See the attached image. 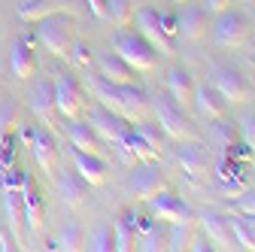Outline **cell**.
I'll list each match as a JSON object with an SVG mask.
<instances>
[{
	"label": "cell",
	"mask_w": 255,
	"mask_h": 252,
	"mask_svg": "<svg viewBox=\"0 0 255 252\" xmlns=\"http://www.w3.org/2000/svg\"><path fill=\"white\" fill-rule=\"evenodd\" d=\"M94 91H98V101L104 107H110L113 113L125 116L128 122L143 119L146 110H149V94L143 88H137L134 82H107V79L98 76Z\"/></svg>",
	"instance_id": "6da1fadb"
},
{
	"label": "cell",
	"mask_w": 255,
	"mask_h": 252,
	"mask_svg": "<svg viewBox=\"0 0 255 252\" xmlns=\"http://www.w3.org/2000/svg\"><path fill=\"white\" fill-rule=\"evenodd\" d=\"M110 43H113V52L119 58H125L134 70H155L158 49L140 34V30H116Z\"/></svg>",
	"instance_id": "7a4b0ae2"
},
{
	"label": "cell",
	"mask_w": 255,
	"mask_h": 252,
	"mask_svg": "<svg viewBox=\"0 0 255 252\" xmlns=\"http://www.w3.org/2000/svg\"><path fill=\"white\" fill-rule=\"evenodd\" d=\"M37 24V37L40 43L55 55V58H67L70 55V46H73V18L70 15H61V12H52Z\"/></svg>",
	"instance_id": "3957f363"
},
{
	"label": "cell",
	"mask_w": 255,
	"mask_h": 252,
	"mask_svg": "<svg viewBox=\"0 0 255 252\" xmlns=\"http://www.w3.org/2000/svg\"><path fill=\"white\" fill-rule=\"evenodd\" d=\"M155 116H158L161 131L167 134V140H185V137H191V128H188V110H185L182 104H176L170 94L158 98Z\"/></svg>",
	"instance_id": "277c9868"
},
{
	"label": "cell",
	"mask_w": 255,
	"mask_h": 252,
	"mask_svg": "<svg viewBox=\"0 0 255 252\" xmlns=\"http://www.w3.org/2000/svg\"><path fill=\"white\" fill-rule=\"evenodd\" d=\"M164 185H167V179H164L161 170L155 167V161H143V167H137L131 176H128L125 192L131 198H137V201H149L158 192H164Z\"/></svg>",
	"instance_id": "5b68a950"
},
{
	"label": "cell",
	"mask_w": 255,
	"mask_h": 252,
	"mask_svg": "<svg viewBox=\"0 0 255 252\" xmlns=\"http://www.w3.org/2000/svg\"><path fill=\"white\" fill-rule=\"evenodd\" d=\"M52 91H55L58 116H64V119H79V113H82V88H79V82L70 73H55Z\"/></svg>",
	"instance_id": "8992f818"
},
{
	"label": "cell",
	"mask_w": 255,
	"mask_h": 252,
	"mask_svg": "<svg viewBox=\"0 0 255 252\" xmlns=\"http://www.w3.org/2000/svg\"><path fill=\"white\" fill-rule=\"evenodd\" d=\"M21 140L30 146L34 152V161L40 164L43 173H55V161H58V143L52 137L49 128H24L21 131Z\"/></svg>",
	"instance_id": "52a82bcc"
},
{
	"label": "cell",
	"mask_w": 255,
	"mask_h": 252,
	"mask_svg": "<svg viewBox=\"0 0 255 252\" xmlns=\"http://www.w3.org/2000/svg\"><path fill=\"white\" fill-rule=\"evenodd\" d=\"M21 207H24V231L30 240H37L43 225H46V210H43V198H40V188L34 182V176L27 173L24 185H21Z\"/></svg>",
	"instance_id": "ba28073f"
},
{
	"label": "cell",
	"mask_w": 255,
	"mask_h": 252,
	"mask_svg": "<svg viewBox=\"0 0 255 252\" xmlns=\"http://www.w3.org/2000/svg\"><path fill=\"white\" fill-rule=\"evenodd\" d=\"M146 204H149V213L158 219V222H167V225L195 222V210H191L185 201H179L176 195H170V192H158V195L149 198Z\"/></svg>",
	"instance_id": "9c48e42d"
},
{
	"label": "cell",
	"mask_w": 255,
	"mask_h": 252,
	"mask_svg": "<svg viewBox=\"0 0 255 252\" xmlns=\"http://www.w3.org/2000/svg\"><path fill=\"white\" fill-rule=\"evenodd\" d=\"M195 219L201 222L204 234L216 243V249H237V240H234V231H231V216L228 213L201 210V213H195Z\"/></svg>",
	"instance_id": "30bf717a"
},
{
	"label": "cell",
	"mask_w": 255,
	"mask_h": 252,
	"mask_svg": "<svg viewBox=\"0 0 255 252\" xmlns=\"http://www.w3.org/2000/svg\"><path fill=\"white\" fill-rule=\"evenodd\" d=\"M213 85L219 88V94H222L228 104H246V101L252 98L249 82H246V79L240 76V70H234V67L216 64V67H213Z\"/></svg>",
	"instance_id": "8fae6325"
},
{
	"label": "cell",
	"mask_w": 255,
	"mask_h": 252,
	"mask_svg": "<svg viewBox=\"0 0 255 252\" xmlns=\"http://www.w3.org/2000/svg\"><path fill=\"white\" fill-rule=\"evenodd\" d=\"M0 225L9 231V237L15 240V246H24V207H21V192H9L3 188L0 198Z\"/></svg>",
	"instance_id": "7c38bea8"
},
{
	"label": "cell",
	"mask_w": 255,
	"mask_h": 252,
	"mask_svg": "<svg viewBox=\"0 0 255 252\" xmlns=\"http://www.w3.org/2000/svg\"><path fill=\"white\" fill-rule=\"evenodd\" d=\"M246 30H249L246 15L231 12V9H222L216 15V24H213V40L219 46H225V49H234V46H240L246 40Z\"/></svg>",
	"instance_id": "4fadbf2b"
},
{
	"label": "cell",
	"mask_w": 255,
	"mask_h": 252,
	"mask_svg": "<svg viewBox=\"0 0 255 252\" xmlns=\"http://www.w3.org/2000/svg\"><path fill=\"white\" fill-rule=\"evenodd\" d=\"M137 30L158 49V52H164V55H173V40L167 37V30H164V21H161V12L152 9V6H143L137 12Z\"/></svg>",
	"instance_id": "5bb4252c"
},
{
	"label": "cell",
	"mask_w": 255,
	"mask_h": 252,
	"mask_svg": "<svg viewBox=\"0 0 255 252\" xmlns=\"http://www.w3.org/2000/svg\"><path fill=\"white\" fill-rule=\"evenodd\" d=\"M88 125L94 131H98L107 143H116L128 128H131V122H128L125 116H119V113H113L110 107H104V104H98L91 113H88Z\"/></svg>",
	"instance_id": "9a60e30c"
},
{
	"label": "cell",
	"mask_w": 255,
	"mask_h": 252,
	"mask_svg": "<svg viewBox=\"0 0 255 252\" xmlns=\"http://www.w3.org/2000/svg\"><path fill=\"white\" fill-rule=\"evenodd\" d=\"M67 137L76 149L82 152H91V155H101V158H110V149H107V140L91 128L88 122H79V119H67Z\"/></svg>",
	"instance_id": "2e32d148"
},
{
	"label": "cell",
	"mask_w": 255,
	"mask_h": 252,
	"mask_svg": "<svg viewBox=\"0 0 255 252\" xmlns=\"http://www.w3.org/2000/svg\"><path fill=\"white\" fill-rule=\"evenodd\" d=\"M73 167L76 173L88 182V185H101L107 179V170H110V158H101V155H91V152H82L73 146Z\"/></svg>",
	"instance_id": "e0dca14e"
},
{
	"label": "cell",
	"mask_w": 255,
	"mask_h": 252,
	"mask_svg": "<svg viewBox=\"0 0 255 252\" xmlns=\"http://www.w3.org/2000/svg\"><path fill=\"white\" fill-rule=\"evenodd\" d=\"M52 176H55V188H58V195H61V204H67V207H82L85 204L91 185L79 173L61 170V173H52Z\"/></svg>",
	"instance_id": "ac0fdd59"
},
{
	"label": "cell",
	"mask_w": 255,
	"mask_h": 252,
	"mask_svg": "<svg viewBox=\"0 0 255 252\" xmlns=\"http://www.w3.org/2000/svg\"><path fill=\"white\" fill-rule=\"evenodd\" d=\"M116 149H119V155H122L125 161H131V158H137V161H158V158H161V155H158V152L134 131V125L116 140Z\"/></svg>",
	"instance_id": "d6986e66"
},
{
	"label": "cell",
	"mask_w": 255,
	"mask_h": 252,
	"mask_svg": "<svg viewBox=\"0 0 255 252\" xmlns=\"http://www.w3.org/2000/svg\"><path fill=\"white\" fill-rule=\"evenodd\" d=\"M176 164L182 167L185 179H191V182H201L204 176H210V158L201 146H182L176 152Z\"/></svg>",
	"instance_id": "ffe728a7"
},
{
	"label": "cell",
	"mask_w": 255,
	"mask_h": 252,
	"mask_svg": "<svg viewBox=\"0 0 255 252\" xmlns=\"http://www.w3.org/2000/svg\"><path fill=\"white\" fill-rule=\"evenodd\" d=\"M210 27V12L204 6H185L179 15H176V34L185 37V40H198L207 34Z\"/></svg>",
	"instance_id": "44dd1931"
},
{
	"label": "cell",
	"mask_w": 255,
	"mask_h": 252,
	"mask_svg": "<svg viewBox=\"0 0 255 252\" xmlns=\"http://www.w3.org/2000/svg\"><path fill=\"white\" fill-rule=\"evenodd\" d=\"M9 64H12V76L15 79H30L37 70V55H34V37H24L18 43H12L9 52Z\"/></svg>",
	"instance_id": "7402d4cb"
},
{
	"label": "cell",
	"mask_w": 255,
	"mask_h": 252,
	"mask_svg": "<svg viewBox=\"0 0 255 252\" xmlns=\"http://www.w3.org/2000/svg\"><path fill=\"white\" fill-rule=\"evenodd\" d=\"M30 113L40 119V125L52 131L55 128V119H58V107H55V91H52V82H43L40 88H34L30 94Z\"/></svg>",
	"instance_id": "603a6c76"
},
{
	"label": "cell",
	"mask_w": 255,
	"mask_h": 252,
	"mask_svg": "<svg viewBox=\"0 0 255 252\" xmlns=\"http://www.w3.org/2000/svg\"><path fill=\"white\" fill-rule=\"evenodd\" d=\"M198 107V113L204 116V119H222L225 116V110H228V101L219 94V88L216 85H195V101H191Z\"/></svg>",
	"instance_id": "cb8c5ba5"
},
{
	"label": "cell",
	"mask_w": 255,
	"mask_h": 252,
	"mask_svg": "<svg viewBox=\"0 0 255 252\" xmlns=\"http://www.w3.org/2000/svg\"><path fill=\"white\" fill-rule=\"evenodd\" d=\"M113 234H116V249L119 252L134 249L137 240H140V216L134 210H125L116 222H113Z\"/></svg>",
	"instance_id": "d4e9b609"
},
{
	"label": "cell",
	"mask_w": 255,
	"mask_h": 252,
	"mask_svg": "<svg viewBox=\"0 0 255 252\" xmlns=\"http://www.w3.org/2000/svg\"><path fill=\"white\" fill-rule=\"evenodd\" d=\"M167 94L185 110L191 107V101H195V79H191V73L185 67H173L167 73Z\"/></svg>",
	"instance_id": "484cf974"
},
{
	"label": "cell",
	"mask_w": 255,
	"mask_h": 252,
	"mask_svg": "<svg viewBox=\"0 0 255 252\" xmlns=\"http://www.w3.org/2000/svg\"><path fill=\"white\" fill-rule=\"evenodd\" d=\"M98 70H101V79H107V82H134V73H137L119 55H104L98 61Z\"/></svg>",
	"instance_id": "4316f807"
},
{
	"label": "cell",
	"mask_w": 255,
	"mask_h": 252,
	"mask_svg": "<svg viewBox=\"0 0 255 252\" xmlns=\"http://www.w3.org/2000/svg\"><path fill=\"white\" fill-rule=\"evenodd\" d=\"M61 9H64V0H21L18 15H21V21H40Z\"/></svg>",
	"instance_id": "83f0119b"
},
{
	"label": "cell",
	"mask_w": 255,
	"mask_h": 252,
	"mask_svg": "<svg viewBox=\"0 0 255 252\" xmlns=\"http://www.w3.org/2000/svg\"><path fill=\"white\" fill-rule=\"evenodd\" d=\"M82 246H85V234H82V225H76V222L64 225L61 234H58V240L49 243V249H67V252H76Z\"/></svg>",
	"instance_id": "f1b7e54d"
},
{
	"label": "cell",
	"mask_w": 255,
	"mask_h": 252,
	"mask_svg": "<svg viewBox=\"0 0 255 252\" xmlns=\"http://www.w3.org/2000/svg\"><path fill=\"white\" fill-rule=\"evenodd\" d=\"M134 131L158 152V155H164V149H167V134L161 131V125H149V122H137L134 125Z\"/></svg>",
	"instance_id": "f546056e"
},
{
	"label": "cell",
	"mask_w": 255,
	"mask_h": 252,
	"mask_svg": "<svg viewBox=\"0 0 255 252\" xmlns=\"http://www.w3.org/2000/svg\"><path fill=\"white\" fill-rule=\"evenodd\" d=\"M231 216V231H234V240L240 249H255V228L246 222L240 213H228Z\"/></svg>",
	"instance_id": "4dcf8cb0"
},
{
	"label": "cell",
	"mask_w": 255,
	"mask_h": 252,
	"mask_svg": "<svg viewBox=\"0 0 255 252\" xmlns=\"http://www.w3.org/2000/svg\"><path fill=\"white\" fill-rule=\"evenodd\" d=\"M191 237H195V222H176V225H170L167 249H188Z\"/></svg>",
	"instance_id": "1f68e13d"
},
{
	"label": "cell",
	"mask_w": 255,
	"mask_h": 252,
	"mask_svg": "<svg viewBox=\"0 0 255 252\" xmlns=\"http://www.w3.org/2000/svg\"><path fill=\"white\" fill-rule=\"evenodd\" d=\"M107 18L116 21L119 27H125L128 21L134 18V6L131 0H107Z\"/></svg>",
	"instance_id": "d6a6232c"
},
{
	"label": "cell",
	"mask_w": 255,
	"mask_h": 252,
	"mask_svg": "<svg viewBox=\"0 0 255 252\" xmlns=\"http://www.w3.org/2000/svg\"><path fill=\"white\" fill-rule=\"evenodd\" d=\"M88 249H94V252H110V249H116L113 225H101L98 231H94V234L88 237Z\"/></svg>",
	"instance_id": "836d02e7"
},
{
	"label": "cell",
	"mask_w": 255,
	"mask_h": 252,
	"mask_svg": "<svg viewBox=\"0 0 255 252\" xmlns=\"http://www.w3.org/2000/svg\"><path fill=\"white\" fill-rule=\"evenodd\" d=\"M228 210L231 213H240V216H255V192H252V188H243V192L237 195V201Z\"/></svg>",
	"instance_id": "e575fe53"
},
{
	"label": "cell",
	"mask_w": 255,
	"mask_h": 252,
	"mask_svg": "<svg viewBox=\"0 0 255 252\" xmlns=\"http://www.w3.org/2000/svg\"><path fill=\"white\" fill-rule=\"evenodd\" d=\"M24 179H27V170H21V167H6V173H3V188H9V192H21Z\"/></svg>",
	"instance_id": "d590c367"
},
{
	"label": "cell",
	"mask_w": 255,
	"mask_h": 252,
	"mask_svg": "<svg viewBox=\"0 0 255 252\" xmlns=\"http://www.w3.org/2000/svg\"><path fill=\"white\" fill-rule=\"evenodd\" d=\"M246 188V182H243V173H237V176H225V179H219V192L222 195H240Z\"/></svg>",
	"instance_id": "8d00e7d4"
},
{
	"label": "cell",
	"mask_w": 255,
	"mask_h": 252,
	"mask_svg": "<svg viewBox=\"0 0 255 252\" xmlns=\"http://www.w3.org/2000/svg\"><path fill=\"white\" fill-rule=\"evenodd\" d=\"M73 64H79V67H85L88 61H91V46L88 43H73L70 46V55H67Z\"/></svg>",
	"instance_id": "74e56055"
},
{
	"label": "cell",
	"mask_w": 255,
	"mask_h": 252,
	"mask_svg": "<svg viewBox=\"0 0 255 252\" xmlns=\"http://www.w3.org/2000/svg\"><path fill=\"white\" fill-rule=\"evenodd\" d=\"M240 137H243V143L249 149H255V116H246L240 122Z\"/></svg>",
	"instance_id": "f35d334b"
},
{
	"label": "cell",
	"mask_w": 255,
	"mask_h": 252,
	"mask_svg": "<svg viewBox=\"0 0 255 252\" xmlns=\"http://www.w3.org/2000/svg\"><path fill=\"white\" fill-rule=\"evenodd\" d=\"M188 249H191V252H213V249H216V243H213V240L204 234V237H191Z\"/></svg>",
	"instance_id": "ab89813d"
},
{
	"label": "cell",
	"mask_w": 255,
	"mask_h": 252,
	"mask_svg": "<svg viewBox=\"0 0 255 252\" xmlns=\"http://www.w3.org/2000/svg\"><path fill=\"white\" fill-rule=\"evenodd\" d=\"M88 9L98 18H107V0H88Z\"/></svg>",
	"instance_id": "60d3db41"
},
{
	"label": "cell",
	"mask_w": 255,
	"mask_h": 252,
	"mask_svg": "<svg viewBox=\"0 0 255 252\" xmlns=\"http://www.w3.org/2000/svg\"><path fill=\"white\" fill-rule=\"evenodd\" d=\"M210 15H219L222 9H228V0H207V6H204Z\"/></svg>",
	"instance_id": "b9f144b4"
},
{
	"label": "cell",
	"mask_w": 255,
	"mask_h": 252,
	"mask_svg": "<svg viewBox=\"0 0 255 252\" xmlns=\"http://www.w3.org/2000/svg\"><path fill=\"white\" fill-rule=\"evenodd\" d=\"M161 21H164V30H167V37L173 40V37H176V15H164V12H161Z\"/></svg>",
	"instance_id": "7bdbcfd3"
},
{
	"label": "cell",
	"mask_w": 255,
	"mask_h": 252,
	"mask_svg": "<svg viewBox=\"0 0 255 252\" xmlns=\"http://www.w3.org/2000/svg\"><path fill=\"white\" fill-rule=\"evenodd\" d=\"M176 3H185V0H176Z\"/></svg>",
	"instance_id": "ee69618b"
}]
</instances>
